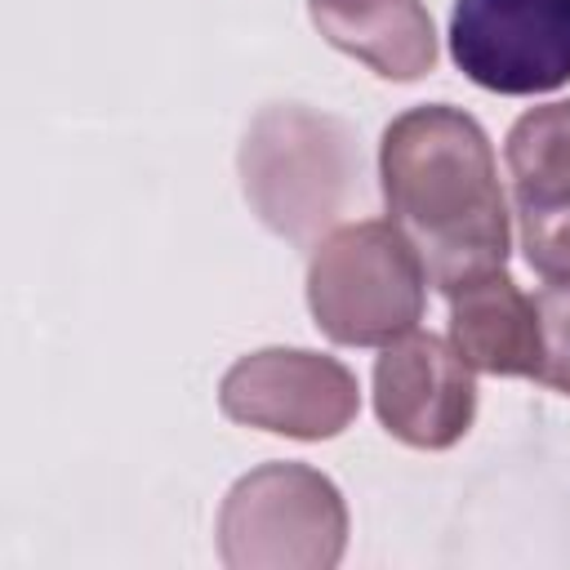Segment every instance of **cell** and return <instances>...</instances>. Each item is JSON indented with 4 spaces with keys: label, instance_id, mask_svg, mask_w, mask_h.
Listing matches in <instances>:
<instances>
[{
    "label": "cell",
    "instance_id": "52a82bcc",
    "mask_svg": "<svg viewBox=\"0 0 570 570\" xmlns=\"http://www.w3.org/2000/svg\"><path fill=\"white\" fill-rule=\"evenodd\" d=\"M374 414L414 450H450L476 419V379L450 338L410 330L374 361Z\"/></svg>",
    "mask_w": 570,
    "mask_h": 570
},
{
    "label": "cell",
    "instance_id": "3957f363",
    "mask_svg": "<svg viewBox=\"0 0 570 570\" xmlns=\"http://www.w3.org/2000/svg\"><path fill=\"white\" fill-rule=\"evenodd\" d=\"M343 552L347 503L307 463H263L218 508V557L232 570H330Z\"/></svg>",
    "mask_w": 570,
    "mask_h": 570
},
{
    "label": "cell",
    "instance_id": "30bf717a",
    "mask_svg": "<svg viewBox=\"0 0 570 570\" xmlns=\"http://www.w3.org/2000/svg\"><path fill=\"white\" fill-rule=\"evenodd\" d=\"M517 214L570 205V98L517 116L503 138Z\"/></svg>",
    "mask_w": 570,
    "mask_h": 570
},
{
    "label": "cell",
    "instance_id": "7a4b0ae2",
    "mask_svg": "<svg viewBox=\"0 0 570 570\" xmlns=\"http://www.w3.org/2000/svg\"><path fill=\"white\" fill-rule=\"evenodd\" d=\"M428 272L392 218H356L316 240L307 307L316 330L343 347H387L419 330Z\"/></svg>",
    "mask_w": 570,
    "mask_h": 570
},
{
    "label": "cell",
    "instance_id": "ba28073f",
    "mask_svg": "<svg viewBox=\"0 0 570 570\" xmlns=\"http://www.w3.org/2000/svg\"><path fill=\"white\" fill-rule=\"evenodd\" d=\"M450 343L481 374L534 379L543 352L539 307L508 272L476 276L450 294Z\"/></svg>",
    "mask_w": 570,
    "mask_h": 570
},
{
    "label": "cell",
    "instance_id": "5b68a950",
    "mask_svg": "<svg viewBox=\"0 0 570 570\" xmlns=\"http://www.w3.org/2000/svg\"><path fill=\"white\" fill-rule=\"evenodd\" d=\"M454 67L508 98L570 85V0H454Z\"/></svg>",
    "mask_w": 570,
    "mask_h": 570
},
{
    "label": "cell",
    "instance_id": "277c9868",
    "mask_svg": "<svg viewBox=\"0 0 570 570\" xmlns=\"http://www.w3.org/2000/svg\"><path fill=\"white\" fill-rule=\"evenodd\" d=\"M245 196L267 227L303 240L316 223L338 214L352 178L347 134L330 116L303 107H272L254 120L240 151Z\"/></svg>",
    "mask_w": 570,
    "mask_h": 570
},
{
    "label": "cell",
    "instance_id": "8fae6325",
    "mask_svg": "<svg viewBox=\"0 0 570 570\" xmlns=\"http://www.w3.org/2000/svg\"><path fill=\"white\" fill-rule=\"evenodd\" d=\"M517 227H521L525 263H530L548 285L570 289V205L517 214Z\"/></svg>",
    "mask_w": 570,
    "mask_h": 570
},
{
    "label": "cell",
    "instance_id": "6da1fadb",
    "mask_svg": "<svg viewBox=\"0 0 570 570\" xmlns=\"http://www.w3.org/2000/svg\"><path fill=\"white\" fill-rule=\"evenodd\" d=\"M379 178L387 214L414 245L428 285L454 294L476 276L503 272L512 214L476 116L450 102L401 111L383 129Z\"/></svg>",
    "mask_w": 570,
    "mask_h": 570
},
{
    "label": "cell",
    "instance_id": "7c38bea8",
    "mask_svg": "<svg viewBox=\"0 0 570 570\" xmlns=\"http://www.w3.org/2000/svg\"><path fill=\"white\" fill-rule=\"evenodd\" d=\"M534 307H539V343H543L534 383L570 396V289L548 285L534 294Z\"/></svg>",
    "mask_w": 570,
    "mask_h": 570
},
{
    "label": "cell",
    "instance_id": "8992f818",
    "mask_svg": "<svg viewBox=\"0 0 570 570\" xmlns=\"http://www.w3.org/2000/svg\"><path fill=\"white\" fill-rule=\"evenodd\" d=\"M218 410L232 423L294 436V441H330L338 436L356 410L361 387L356 374L307 347H263L240 356L218 383Z\"/></svg>",
    "mask_w": 570,
    "mask_h": 570
},
{
    "label": "cell",
    "instance_id": "9c48e42d",
    "mask_svg": "<svg viewBox=\"0 0 570 570\" xmlns=\"http://www.w3.org/2000/svg\"><path fill=\"white\" fill-rule=\"evenodd\" d=\"M312 27L383 80H419L436 67V27L423 0H307Z\"/></svg>",
    "mask_w": 570,
    "mask_h": 570
}]
</instances>
